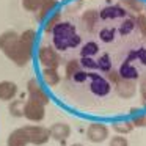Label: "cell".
<instances>
[{"label": "cell", "instance_id": "cell-3", "mask_svg": "<svg viewBox=\"0 0 146 146\" xmlns=\"http://www.w3.org/2000/svg\"><path fill=\"white\" fill-rule=\"evenodd\" d=\"M22 130L25 132L29 145H35V146H42L50 140V132L47 127L39 126V124H29L24 126Z\"/></svg>", "mask_w": 146, "mask_h": 146}, {"label": "cell", "instance_id": "cell-35", "mask_svg": "<svg viewBox=\"0 0 146 146\" xmlns=\"http://www.w3.org/2000/svg\"><path fill=\"white\" fill-rule=\"evenodd\" d=\"M105 79L108 80V82L111 83V85H115V83L118 82V80L121 79V76H119V72H118V71H108V72H105Z\"/></svg>", "mask_w": 146, "mask_h": 146}, {"label": "cell", "instance_id": "cell-24", "mask_svg": "<svg viewBox=\"0 0 146 146\" xmlns=\"http://www.w3.org/2000/svg\"><path fill=\"white\" fill-rule=\"evenodd\" d=\"M16 38H19V33L14 32V30H7V32H3L0 35V50L3 47H7L10 42H13Z\"/></svg>", "mask_w": 146, "mask_h": 146}, {"label": "cell", "instance_id": "cell-20", "mask_svg": "<svg viewBox=\"0 0 146 146\" xmlns=\"http://www.w3.org/2000/svg\"><path fill=\"white\" fill-rule=\"evenodd\" d=\"M24 107H25V101L24 99H13L10 102V105H8V111L14 118H22L24 116Z\"/></svg>", "mask_w": 146, "mask_h": 146}, {"label": "cell", "instance_id": "cell-17", "mask_svg": "<svg viewBox=\"0 0 146 146\" xmlns=\"http://www.w3.org/2000/svg\"><path fill=\"white\" fill-rule=\"evenodd\" d=\"M119 76L121 79H127V80H137L138 79V71H137V68L132 64V61L130 60H124V63L119 66Z\"/></svg>", "mask_w": 146, "mask_h": 146}, {"label": "cell", "instance_id": "cell-13", "mask_svg": "<svg viewBox=\"0 0 146 146\" xmlns=\"http://www.w3.org/2000/svg\"><path fill=\"white\" fill-rule=\"evenodd\" d=\"M57 10H58V2L57 0H44L42 5H41V8L38 10V16H36V19L42 24L52 13H54V11H57Z\"/></svg>", "mask_w": 146, "mask_h": 146}, {"label": "cell", "instance_id": "cell-30", "mask_svg": "<svg viewBox=\"0 0 146 146\" xmlns=\"http://www.w3.org/2000/svg\"><path fill=\"white\" fill-rule=\"evenodd\" d=\"M80 66L85 68V69H90V71H98L99 66H98V61L93 60V57H80Z\"/></svg>", "mask_w": 146, "mask_h": 146}, {"label": "cell", "instance_id": "cell-15", "mask_svg": "<svg viewBox=\"0 0 146 146\" xmlns=\"http://www.w3.org/2000/svg\"><path fill=\"white\" fill-rule=\"evenodd\" d=\"M99 19H101V17H99V11L98 10H86V11H83V14H82L83 29H85L86 32H93Z\"/></svg>", "mask_w": 146, "mask_h": 146}, {"label": "cell", "instance_id": "cell-19", "mask_svg": "<svg viewBox=\"0 0 146 146\" xmlns=\"http://www.w3.org/2000/svg\"><path fill=\"white\" fill-rule=\"evenodd\" d=\"M111 129H113L118 135H126V133L132 132V130L135 129V126L132 124L130 119H119V121L111 123Z\"/></svg>", "mask_w": 146, "mask_h": 146}, {"label": "cell", "instance_id": "cell-23", "mask_svg": "<svg viewBox=\"0 0 146 146\" xmlns=\"http://www.w3.org/2000/svg\"><path fill=\"white\" fill-rule=\"evenodd\" d=\"M99 54V46L94 41H88L80 49V57H94Z\"/></svg>", "mask_w": 146, "mask_h": 146}, {"label": "cell", "instance_id": "cell-12", "mask_svg": "<svg viewBox=\"0 0 146 146\" xmlns=\"http://www.w3.org/2000/svg\"><path fill=\"white\" fill-rule=\"evenodd\" d=\"M17 94V85L11 80H2L0 82V101L11 102Z\"/></svg>", "mask_w": 146, "mask_h": 146}, {"label": "cell", "instance_id": "cell-1", "mask_svg": "<svg viewBox=\"0 0 146 146\" xmlns=\"http://www.w3.org/2000/svg\"><path fill=\"white\" fill-rule=\"evenodd\" d=\"M52 44L58 52L76 49L82 44V38L77 35L72 22H60L52 32Z\"/></svg>", "mask_w": 146, "mask_h": 146}, {"label": "cell", "instance_id": "cell-37", "mask_svg": "<svg viewBox=\"0 0 146 146\" xmlns=\"http://www.w3.org/2000/svg\"><path fill=\"white\" fill-rule=\"evenodd\" d=\"M140 96H141L143 102L146 104V79H143L140 82Z\"/></svg>", "mask_w": 146, "mask_h": 146}, {"label": "cell", "instance_id": "cell-21", "mask_svg": "<svg viewBox=\"0 0 146 146\" xmlns=\"http://www.w3.org/2000/svg\"><path fill=\"white\" fill-rule=\"evenodd\" d=\"M135 27H137V22H135L133 17H124L121 25H119V29H118V32H119L121 36H127L135 30Z\"/></svg>", "mask_w": 146, "mask_h": 146}, {"label": "cell", "instance_id": "cell-7", "mask_svg": "<svg viewBox=\"0 0 146 146\" xmlns=\"http://www.w3.org/2000/svg\"><path fill=\"white\" fill-rule=\"evenodd\" d=\"M110 129L102 123H91L86 127V138L91 143H102L108 138Z\"/></svg>", "mask_w": 146, "mask_h": 146}, {"label": "cell", "instance_id": "cell-5", "mask_svg": "<svg viewBox=\"0 0 146 146\" xmlns=\"http://www.w3.org/2000/svg\"><path fill=\"white\" fill-rule=\"evenodd\" d=\"M38 60L42 64V68H52V69H58L61 64V57L58 50L50 46H41L38 49Z\"/></svg>", "mask_w": 146, "mask_h": 146}, {"label": "cell", "instance_id": "cell-9", "mask_svg": "<svg viewBox=\"0 0 146 146\" xmlns=\"http://www.w3.org/2000/svg\"><path fill=\"white\" fill-rule=\"evenodd\" d=\"M115 91L119 98L123 99H130L137 93V82L135 80H127V79H119L115 83Z\"/></svg>", "mask_w": 146, "mask_h": 146}, {"label": "cell", "instance_id": "cell-33", "mask_svg": "<svg viewBox=\"0 0 146 146\" xmlns=\"http://www.w3.org/2000/svg\"><path fill=\"white\" fill-rule=\"evenodd\" d=\"M133 52V57L135 60H138L143 66H146V47H140L137 50H132Z\"/></svg>", "mask_w": 146, "mask_h": 146}, {"label": "cell", "instance_id": "cell-4", "mask_svg": "<svg viewBox=\"0 0 146 146\" xmlns=\"http://www.w3.org/2000/svg\"><path fill=\"white\" fill-rule=\"evenodd\" d=\"M88 80H90V91L98 98H104L111 91V83L104 76L94 72V71H88Z\"/></svg>", "mask_w": 146, "mask_h": 146}, {"label": "cell", "instance_id": "cell-16", "mask_svg": "<svg viewBox=\"0 0 146 146\" xmlns=\"http://www.w3.org/2000/svg\"><path fill=\"white\" fill-rule=\"evenodd\" d=\"M27 145H29V140H27V135L22 130V127L14 129L7 138V146H27Z\"/></svg>", "mask_w": 146, "mask_h": 146}, {"label": "cell", "instance_id": "cell-25", "mask_svg": "<svg viewBox=\"0 0 146 146\" xmlns=\"http://www.w3.org/2000/svg\"><path fill=\"white\" fill-rule=\"evenodd\" d=\"M115 35H116V30L113 29V27H104V29H101V32H99V39H101L102 42H113L115 39Z\"/></svg>", "mask_w": 146, "mask_h": 146}, {"label": "cell", "instance_id": "cell-8", "mask_svg": "<svg viewBox=\"0 0 146 146\" xmlns=\"http://www.w3.org/2000/svg\"><path fill=\"white\" fill-rule=\"evenodd\" d=\"M27 93H29V98L30 99H36V101L42 102L44 105L49 104V94L46 93V90L41 86V83L38 82L36 79H30L27 82Z\"/></svg>", "mask_w": 146, "mask_h": 146}, {"label": "cell", "instance_id": "cell-28", "mask_svg": "<svg viewBox=\"0 0 146 146\" xmlns=\"http://www.w3.org/2000/svg\"><path fill=\"white\" fill-rule=\"evenodd\" d=\"M42 2L44 0H22V7H24V10L30 11V13H38Z\"/></svg>", "mask_w": 146, "mask_h": 146}, {"label": "cell", "instance_id": "cell-34", "mask_svg": "<svg viewBox=\"0 0 146 146\" xmlns=\"http://www.w3.org/2000/svg\"><path fill=\"white\" fill-rule=\"evenodd\" d=\"M135 22H137L138 30L141 32V35L146 38V16H145V14H138V17L135 19Z\"/></svg>", "mask_w": 146, "mask_h": 146}, {"label": "cell", "instance_id": "cell-18", "mask_svg": "<svg viewBox=\"0 0 146 146\" xmlns=\"http://www.w3.org/2000/svg\"><path fill=\"white\" fill-rule=\"evenodd\" d=\"M60 22H61V10H57V11H54V13H52L50 16L44 21V22H42V29H44L46 33H50V35H52L54 29Z\"/></svg>", "mask_w": 146, "mask_h": 146}, {"label": "cell", "instance_id": "cell-32", "mask_svg": "<svg viewBox=\"0 0 146 146\" xmlns=\"http://www.w3.org/2000/svg\"><path fill=\"white\" fill-rule=\"evenodd\" d=\"M108 146H129V141H127L126 137L123 135H116V137H111Z\"/></svg>", "mask_w": 146, "mask_h": 146}, {"label": "cell", "instance_id": "cell-31", "mask_svg": "<svg viewBox=\"0 0 146 146\" xmlns=\"http://www.w3.org/2000/svg\"><path fill=\"white\" fill-rule=\"evenodd\" d=\"M130 121L135 127H146V111L145 113H137V116H133Z\"/></svg>", "mask_w": 146, "mask_h": 146}, {"label": "cell", "instance_id": "cell-2", "mask_svg": "<svg viewBox=\"0 0 146 146\" xmlns=\"http://www.w3.org/2000/svg\"><path fill=\"white\" fill-rule=\"evenodd\" d=\"M2 52H3L5 57L13 61L16 66L24 68L25 64H29L30 60H32L33 47H30L29 44H25V42L21 39V35H19V38H16L13 42H10L7 47H3Z\"/></svg>", "mask_w": 146, "mask_h": 146}, {"label": "cell", "instance_id": "cell-27", "mask_svg": "<svg viewBox=\"0 0 146 146\" xmlns=\"http://www.w3.org/2000/svg\"><path fill=\"white\" fill-rule=\"evenodd\" d=\"M80 68H82V66H80V61L79 60H74V58H72V60H69V61H68V64H66V77H68V79H72V77L80 71Z\"/></svg>", "mask_w": 146, "mask_h": 146}, {"label": "cell", "instance_id": "cell-38", "mask_svg": "<svg viewBox=\"0 0 146 146\" xmlns=\"http://www.w3.org/2000/svg\"><path fill=\"white\" fill-rule=\"evenodd\" d=\"M80 5H82V2H80V0H77V3H76V5H74V3H71L69 7H68V10H69V11H76L77 8L80 7Z\"/></svg>", "mask_w": 146, "mask_h": 146}, {"label": "cell", "instance_id": "cell-14", "mask_svg": "<svg viewBox=\"0 0 146 146\" xmlns=\"http://www.w3.org/2000/svg\"><path fill=\"white\" fill-rule=\"evenodd\" d=\"M41 77L46 86H57L61 82V76L58 69H52V68H42Z\"/></svg>", "mask_w": 146, "mask_h": 146}, {"label": "cell", "instance_id": "cell-29", "mask_svg": "<svg viewBox=\"0 0 146 146\" xmlns=\"http://www.w3.org/2000/svg\"><path fill=\"white\" fill-rule=\"evenodd\" d=\"M21 39H22L25 44H29L30 47H35V42H36V32L32 29L25 30L24 33H21Z\"/></svg>", "mask_w": 146, "mask_h": 146}, {"label": "cell", "instance_id": "cell-10", "mask_svg": "<svg viewBox=\"0 0 146 146\" xmlns=\"http://www.w3.org/2000/svg\"><path fill=\"white\" fill-rule=\"evenodd\" d=\"M127 16V10L123 5H108L99 11V17L102 21H115V19H124Z\"/></svg>", "mask_w": 146, "mask_h": 146}, {"label": "cell", "instance_id": "cell-6", "mask_svg": "<svg viewBox=\"0 0 146 146\" xmlns=\"http://www.w3.org/2000/svg\"><path fill=\"white\" fill-rule=\"evenodd\" d=\"M24 116L32 123H41L46 116V105L36 99H27L24 107Z\"/></svg>", "mask_w": 146, "mask_h": 146}, {"label": "cell", "instance_id": "cell-26", "mask_svg": "<svg viewBox=\"0 0 146 146\" xmlns=\"http://www.w3.org/2000/svg\"><path fill=\"white\" fill-rule=\"evenodd\" d=\"M98 61V66H99V71L101 72H108V71H111V60H110V55L108 54H102L101 57H99Z\"/></svg>", "mask_w": 146, "mask_h": 146}, {"label": "cell", "instance_id": "cell-36", "mask_svg": "<svg viewBox=\"0 0 146 146\" xmlns=\"http://www.w3.org/2000/svg\"><path fill=\"white\" fill-rule=\"evenodd\" d=\"M72 80H74V82H77V83L86 82V80H88V71H85V72H83V71H79V72L72 77Z\"/></svg>", "mask_w": 146, "mask_h": 146}, {"label": "cell", "instance_id": "cell-39", "mask_svg": "<svg viewBox=\"0 0 146 146\" xmlns=\"http://www.w3.org/2000/svg\"><path fill=\"white\" fill-rule=\"evenodd\" d=\"M71 146H83V145H80V143H74V145H71Z\"/></svg>", "mask_w": 146, "mask_h": 146}, {"label": "cell", "instance_id": "cell-22", "mask_svg": "<svg viewBox=\"0 0 146 146\" xmlns=\"http://www.w3.org/2000/svg\"><path fill=\"white\" fill-rule=\"evenodd\" d=\"M119 2L126 10L133 11V13L141 14V11L145 10V2L143 0H119Z\"/></svg>", "mask_w": 146, "mask_h": 146}, {"label": "cell", "instance_id": "cell-11", "mask_svg": "<svg viewBox=\"0 0 146 146\" xmlns=\"http://www.w3.org/2000/svg\"><path fill=\"white\" fill-rule=\"evenodd\" d=\"M49 132H50V138L57 140L60 143H64L71 135V127L66 123H55L49 127Z\"/></svg>", "mask_w": 146, "mask_h": 146}]
</instances>
